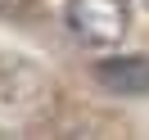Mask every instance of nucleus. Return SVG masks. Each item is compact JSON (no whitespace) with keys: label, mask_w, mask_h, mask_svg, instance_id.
I'll return each mask as SVG.
<instances>
[{"label":"nucleus","mask_w":149,"mask_h":140,"mask_svg":"<svg viewBox=\"0 0 149 140\" xmlns=\"http://www.w3.org/2000/svg\"><path fill=\"white\" fill-rule=\"evenodd\" d=\"M36 9V0H0V18H27Z\"/></svg>","instance_id":"nucleus-3"},{"label":"nucleus","mask_w":149,"mask_h":140,"mask_svg":"<svg viewBox=\"0 0 149 140\" xmlns=\"http://www.w3.org/2000/svg\"><path fill=\"white\" fill-rule=\"evenodd\" d=\"M95 81L113 95H149V54H113L95 63Z\"/></svg>","instance_id":"nucleus-2"},{"label":"nucleus","mask_w":149,"mask_h":140,"mask_svg":"<svg viewBox=\"0 0 149 140\" xmlns=\"http://www.w3.org/2000/svg\"><path fill=\"white\" fill-rule=\"evenodd\" d=\"M145 5H149V0H145Z\"/></svg>","instance_id":"nucleus-4"},{"label":"nucleus","mask_w":149,"mask_h":140,"mask_svg":"<svg viewBox=\"0 0 149 140\" xmlns=\"http://www.w3.org/2000/svg\"><path fill=\"white\" fill-rule=\"evenodd\" d=\"M63 23L81 45H113L127 36V0H68Z\"/></svg>","instance_id":"nucleus-1"}]
</instances>
